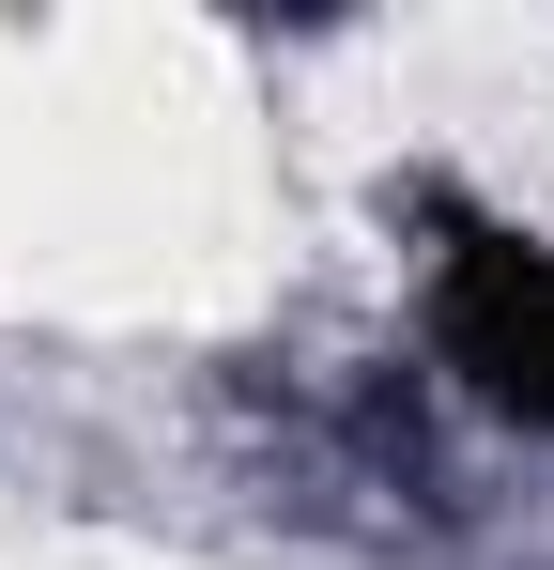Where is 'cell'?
<instances>
[{
    "label": "cell",
    "instance_id": "1",
    "mask_svg": "<svg viewBox=\"0 0 554 570\" xmlns=\"http://www.w3.org/2000/svg\"><path fill=\"white\" fill-rule=\"evenodd\" d=\"M432 355H447L493 416L554 432V247L540 232H462L432 278Z\"/></svg>",
    "mask_w": 554,
    "mask_h": 570
}]
</instances>
